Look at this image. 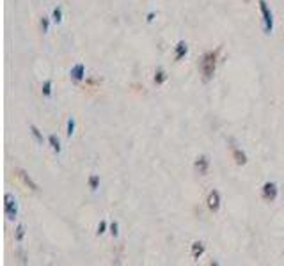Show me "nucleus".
I'll list each match as a JSON object with an SVG mask.
<instances>
[{
  "label": "nucleus",
  "mask_w": 284,
  "mask_h": 266,
  "mask_svg": "<svg viewBox=\"0 0 284 266\" xmlns=\"http://www.w3.org/2000/svg\"><path fill=\"white\" fill-rule=\"evenodd\" d=\"M220 50H222L220 46L217 48L215 52L210 50V52H206V54H203V57L199 59V73H201V80H203L204 84H208V82H210L211 78L215 77L217 62H219Z\"/></svg>",
  "instance_id": "nucleus-1"
},
{
  "label": "nucleus",
  "mask_w": 284,
  "mask_h": 266,
  "mask_svg": "<svg viewBox=\"0 0 284 266\" xmlns=\"http://www.w3.org/2000/svg\"><path fill=\"white\" fill-rule=\"evenodd\" d=\"M257 4H259L261 16H263V32L267 34V36H270V34L274 32V13H272V9L268 7L267 0H257Z\"/></svg>",
  "instance_id": "nucleus-2"
},
{
  "label": "nucleus",
  "mask_w": 284,
  "mask_h": 266,
  "mask_svg": "<svg viewBox=\"0 0 284 266\" xmlns=\"http://www.w3.org/2000/svg\"><path fill=\"white\" fill-rule=\"evenodd\" d=\"M4 213H6L7 220H14L18 216V202L11 192L4 196Z\"/></svg>",
  "instance_id": "nucleus-3"
},
{
  "label": "nucleus",
  "mask_w": 284,
  "mask_h": 266,
  "mask_svg": "<svg viewBox=\"0 0 284 266\" xmlns=\"http://www.w3.org/2000/svg\"><path fill=\"white\" fill-rule=\"evenodd\" d=\"M279 197V186L274 181H267L261 186V199L265 202H274Z\"/></svg>",
  "instance_id": "nucleus-4"
},
{
  "label": "nucleus",
  "mask_w": 284,
  "mask_h": 266,
  "mask_svg": "<svg viewBox=\"0 0 284 266\" xmlns=\"http://www.w3.org/2000/svg\"><path fill=\"white\" fill-rule=\"evenodd\" d=\"M220 204H222V196H220L219 190H211L206 197V206L211 213H217L220 209Z\"/></svg>",
  "instance_id": "nucleus-5"
},
{
  "label": "nucleus",
  "mask_w": 284,
  "mask_h": 266,
  "mask_svg": "<svg viewBox=\"0 0 284 266\" xmlns=\"http://www.w3.org/2000/svg\"><path fill=\"white\" fill-rule=\"evenodd\" d=\"M210 158H208L206 155H199L196 158V162H194V168H196V172L197 174H201V176H206L208 174V171H210Z\"/></svg>",
  "instance_id": "nucleus-6"
},
{
  "label": "nucleus",
  "mask_w": 284,
  "mask_h": 266,
  "mask_svg": "<svg viewBox=\"0 0 284 266\" xmlns=\"http://www.w3.org/2000/svg\"><path fill=\"white\" fill-rule=\"evenodd\" d=\"M69 78L73 84H80L85 78V64L84 62H77L73 67L69 69Z\"/></svg>",
  "instance_id": "nucleus-7"
},
{
  "label": "nucleus",
  "mask_w": 284,
  "mask_h": 266,
  "mask_svg": "<svg viewBox=\"0 0 284 266\" xmlns=\"http://www.w3.org/2000/svg\"><path fill=\"white\" fill-rule=\"evenodd\" d=\"M16 176L21 179V183H23L25 186H29V188L32 190V192H39V186H37V183L32 181V178L23 171V168H16Z\"/></svg>",
  "instance_id": "nucleus-8"
},
{
  "label": "nucleus",
  "mask_w": 284,
  "mask_h": 266,
  "mask_svg": "<svg viewBox=\"0 0 284 266\" xmlns=\"http://www.w3.org/2000/svg\"><path fill=\"white\" fill-rule=\"evenodd\" d=\"M231 155H233V160H234V163L236 165H245V163L249 162V158H247V155H245V151H242L238 146H231Z\"/></svg>",
  "instance_id": "nucleus-9"
},
{
  "label": "nucleus",
  "mask_w": 284,
  "mask_h": 266,
  "mask_svg": "<svg viewBox=\"0 0 284 266\" xmlns=\"http://www.w3.org/2000/svg\"><path fill=\"white\" fill-rule=\"evenodd\" d=\"M186 54H188V44H186V41H178V44L174 46V62H179L183 57H186Z\"/></svg>",
  "instance_id": "nucleus-10"
},
{
  "label": "nucleus",
  "mask_w": 284,
  "mask_h": 266,
  "mask_svg": "<svg viewBox=\"0 0 284 266\" xmlns=\"http://www.w3.org/2000/svg\"><path fill=\"white\" fill-rule=\"evenodd\" d=\"M167 78H169V75H167V71L163 69L162 66H158L155 69V77H153V82H155L156 85H163L167 82Z\"/></svg>",
  "instance_id": "nucleus-11"
},
{
  "label": "nucleus",
  "mask_w": 284,
  "mask_h": 266,
  "mask_svg": "<svg viewBox=\"0 0 284 266\" xmlns=\"http://www.w3.org/2000/svg\"><path fill=\"white\" fill-rule=\"evenodd\" d=\"M204 250H206V245L203 241H194L192 247H190V254H192L194 259H199L204 254Z\"/></svg>",
  "instance_id": "nucleus-12"
},
{
  "label": "nucleus",
  "mask_w": 284,
  "mask_h": 266,
  "mask_svg": "<svg viewBox=\"0 0 284 266\" xmlns=\"http://www.w3.org/2000/svg\"><path fill=\"white\" fill-rule=\"evenodd\" d=\"M41 94L46 100L52 98V94H54V80H52V78H46V80L43 82V85H41Z\"/></svg>",
  "instance_id": "nucleus-13"
},
{
  "label": "nucleus",
  "mask_w": 284,
  "mask_h": 266,
  "mask_svg": "<svg viewBox=\"0 0 284 266\" xmlns=\"http://www.w3.org/2000/svg\"><path fill=\"white\" fill-rule=\"evenodd\" d=\"M48 144H50L52 151L55 153V155H59V153L62 151V146H61V138L57 137L55 133H50L48 135Z\"/></svg>",
  "instance_id": "nucleus-14"
},
{
  "label": "nucleus",
  "mask_w": 284,
  "mask_h": 266,
  "mask_svg": "<svg viewBox=\"0 0 284 266\" xmlns=\"http://www.w3.org/2000/svg\"><path fill=\"white\" fill-rule=\"evenodd\" d=\"M29 130H31V135L34 137V140H36V144H39V146H43L44 142H48V138H44V135L43 132H41L39 128H37L36 125H31L29 126Z\"/></svg>",
  "instance_id": "nucleus-15"
},
{
  "label": "nucleus",
  "mask_w": 284,
  "mask_h": 266,
  "mask_svg": "<svg viewBox=\"0 0 284 266\" xmlns=\"http://www.w3.org/2000/svg\"><path fill=\"white\" fill-rule=\"evenodd\" d=\"M25 233H27V227H25V224H18L16 229H14V241H16V243L23 241Z\"/></svg>",
  "instance_id": "nucleus-16"
},
{
  "label": "nucleus",
  "mask_w": 284,
  "mask_h": 266,
  "mask_svg": "<svg viewBox=\"0 0 284 266\" xmlns=\"http://www.w3.org/2000/svg\"><path fill=\"white\" fill-rule=\"evenodd\" d=\"M100 181H102V179H100L98 174H91V176H89V178H87V186L91 188V192H96V190L100 188Z\"/></svg>",
  "instance_id": "nucleus-17"
},
{
  "label": "nucleus",
  "mask_w": 284,
  "mask_h": 266,
  "mask_svg": "<svg viewBox=\"0 0 284 266\" xmlns=\"http://www.w3.org/2000/svg\"><path fill=\"white\" fill-rule=\"evenodd\" d=\"M52 20H54V23H62V7L57 6L54 7V11H52Z\"/></svg>",
  "instance_id": "nucleus-18"
},
{
  "label": "nucleus",
  "mask_w": 284,
  "mask_h": 266,
  "mask_svg": "<svg viewBox=\"0 0 284 266\" xmlns=\"http://www.w3.org/2000/svg\"><path fill=\"white\" fill-rule=\"evenodd\" d=\"M75 128H77V121H75V117H69L68 119V126H66V137H68V138L73 137Z\"/></svg>",
  "instance_id": "nucleus-19"
},
{
  "label": "nucleus",
  "mask_w": 284,
  "mask_h": 266,
  "mask_svg": "<svg viewBox=\"0 0 284 266\" xmlns=\"http://www.w3.org/2000/svg\"><path fill=\"white\" fill-rule=\"evenodd\" d=\"M39 27H41V32L48 34V31H50V20H48V16L41 18V20H39Z\"/></svg>",
  "instance_id": "nucleus-20"
},
{
  "label": "nucleus",
  "mask_w": 284,
  "mask_h": 266,
  "mask_svg": "<svg viewBox=\"0 0 284 266\" xmlns=\"http://www.w3.org/2000/svg\"><path fill=\"white\" fill-rule=\"evenodd\" d=\"M108 226H110V224H108L107 220H102V222L98 224V227H96V234H98V236L105 234L107 229H108Z\"/></svg>",
  "instance_id": "nucleus-21"
},
{
  "label": "nucleus",
  "mask_w": 284,
  "mask_h": 266,
  "mask_svg": "<svg viewBox=\"0 0 284 266\" xmlns=\"http://www.w3.org/2000/svg\"><path fill=\"white\" fill-rule=\"evenodd\" d=\"M108 233L112 234V238H117L119 236V222H110V226H108Z\"/></svg>",
  "instance_id": "nucleus-22"
},
{
  "label": "nucleus",
  "mask_w": 284,
  "mask_h": 266,
  "mask_svg": "<svg viewBox=\"0 0 284 266\" xmlns=\"http://www.w3.org/2000/svg\"><path fill=\"white\" fill-rule=\"evenodd\" d=\"M155 18H156V13L155 11H151V13H148V16H146V21H148V23H153Z\"/></svg>",
  "instance_id": "nucleus-23"
}]
</instances>
